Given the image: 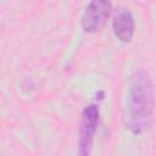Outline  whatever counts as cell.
Here are the masks:
<instances>
[{"label": "cell", "mask_w": 156, "mask_h": 156, "mask_svg": "<svg viewBox=\"0 0 156 156\" xmlns=\"http://www.w3.org/2000/svg\"><path fill=\"white\" fill-rule=\"evenodd\" d=\"M154 112V87L150 74L139 69L130 79L126 99V127L133 134L145 133L152 122Z\"/></svg>", "instance_id": "1"}, {"label": "cell", "mask_w": 156, "mask_h": 156, "mask_svg": "<svg viewBox=\"0 0 156 156\" xmlns=\"http://www.w3.org/2000/svg\"><path fill=\"white\" fill-rule=\"evenodd\" d=\"M99 117H100V110L98 105L90 104L84 107L79 126V139H78L79 156H90L94 143V135L99 124Z\"/></svg>", "instance_id": "2"}, {"label": "cell", "mask_w": 156, "mask_h": 156, "mask_svg": "<svg viewBox=\"0 0 156 156\" xmlns=\"http://www.w3.org/2000/svg\"><path fill=\"white\" fill-rule=\"evenodd\" d=\"M111 12V2L96 0L91 1L83 16H82V28L87 33H95L98 32L107 20Z\"/></svg>", "instance_id": "3"}, {"label": "cell", "mask_w": 156, "mask_h": 156, "mask_svg": "<svg viewBox=\"0 0 156 156\" xmlns=\"http://www.w3.org/2000/svg\"><path fill=\"white\" fill-rule=\"evenodd\" d=\"M134 18L128 10H121L113 16L112 30L119 41L129 43L134 35Z\"/></svg>", "instance_id": "4"}]
</instances>
